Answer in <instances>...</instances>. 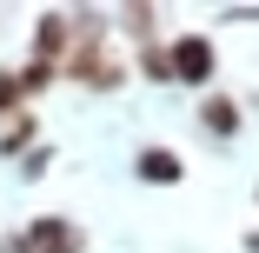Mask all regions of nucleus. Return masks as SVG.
Instances as JSON below:
<instances>
[{
	"mask_svg": "<svg viewBox=\"0 0 259 253\" xmlns=\"http://www.w3.org/2000/svg\"><path fill=\"white\" fill-rule=\"evenodd\" d=\"M126 54L113 47V33H80L73 47H67V60H60V80H73V87H87V93H120L126 87Z\"/></svg>",
	"mask_w": 259,
	"mask_h": 253,
	"instance_id": "f257e3e1",
	"label": "nucleus"
},
{
	"mask_svg": "<svg viewBox=\"0 0 259 253\" xmlns=\"http://www.w3.org/2000/svg\"><path fill=\"white\" fill-rule=\"evenodd\" d=\"M166 74H173V87H213V74H220V47H213V33H166Z\"/></svg>",
	"mask_w": 259,
	"mask_h": 253,
	"instance_id": "f03ea898",
	"label": "nucleus"
},
{
	"mask_svg": "<svg viewBox=\"0 0 259 253\" xmlns=\"http://www.w3.org/2000/svg\"><path fill=\"white\" fill-rule=\"evenodd\" d=\"M20 233H27L33 253H87V227L67 220V213H40V220H27Z\"/></svg>",
	"mask_w": 259,
	"mask_h": 253,
	"instance_id": "7ed1b4c3",
	"label": "nucleus"
},
{
	"mask_svg": "<svg viewBox=\"0 0 259 253\" xmlns=\"http://www.w3.org/2000/svg\"><path fill=\"white\" fill-rule=\"evenodd\" d=\"M67 47H73L67 7H54V14H33V33H27V60H47V67H60V60H67Z\"/></svg>",
	"mask_w": 259,
	"mask_h": 253,
	"instance_id": "20e7f679",
	"label": "nucleus"
},
{
	"mask_svg": "<svg viewBox=\"0 0 259 253\" xmlns=\"http://www.w3.org/2000/svg\"><path fill=\"white\" fill-rule=\"evenodd\" d=\"M199 127L213 133L220 147H233V140H239V127H246V107H239L233 93H220V87H206V93H199Z\"/></svg>",
	"mask_w": 259,
	"mask_h": 253,
	"instance_id": "39448f33",
	"label": "nucleus"
},
{
	"mask_svg": "<svg viewBox=\"0 0 259 253\" xmlns=\"http://www.w3.org/2000/svg\"><path fill=\"white\" fill-rule=\"evenodd\" d=\"M107 33H113V40H133V47H146V40H166V33H160V7H146V0L107 7Z\"/></svg>",
	"mask_w": 259,
	"mask_h": 253,
	"instance_id": "423d86ee",
	"label": "nucleus"
},
{
	"mask_svg": "<svg viewBox=\"0 0 259 253\" xmlns=\"http://www.w3.org/2000/svg\"><path fill=\"white\" fill-rule=\"evenodd\" d=\"M133 180H146V187H180V180H186V160L173 154L166 140H146L140 154H133Z\"/></svg>",
	"mask_w": 259,
	"mask_h": 253,
	"instance_id": "0eeeda50",
	"label": "nucleus"
},
{
	"mask_svg": "<svg viewBox=\"0 0 259 253\" xmlns=\"http://www.w3.org/2000/svg\"><path fill=\"white\" fill-rule=\"evenodd\" d=\"M27 147H40V120L33 114H14L7 127H0V160H20Z\"/></svg>",
	"mask_w": 259,
	"mask_h": 253,
	"instance_id": "6e6552de",
	"label": "nucleus"
},
{
	"mask_svg": "<svg viewBox=\"0 0 259 253\" xmlns=\"http://www.w3.org/2000/svg\"><path fill=\"white\" fill-rule=\"evenodd\" d=\"M14 80H20V100L33 107V100H40L47 87H54V80H60V67H47V60H20V67H14Z\"/></svg>",
	"mask_w": 259,
	"mask_h": 253,
	"instance_id": "1a4fd4ad",
	"label": "nucleus"
},
{
	"mask_svg": "<svg viewBox=\"0 0 259 253\" xmlns=\"http://www.w3.org/2000/svg\"><path fill=\"white\" fill-rule=\"evenodd\" d=\"M126 67H140L153 87H173V74H166V40H146V47H133V60Z\"/></svg>",
	"mask_w": 259,
	"mask_h": 253,
	"instance_id": "9d476101",
	"label": "nucleus"
},
{
	"mask_svg": "<svg viewBox=\"0 0 259 253\" xmlns=\"http://www.w3.org/2000/svg\"><path fill=\"white\" fill-rule=\"evenodd\" d=\"M14 114H27V100H20V80H14V67H0V127H7Z\"/></svg>",
	"mask_w": 259,
	"mask_h": 253,
	"instance_id": "9b49d317",
	"label": "nucleus"
},
{
	"mask_svg": "<svg viewBox=\"0 0 259 253\" xmlns=\"http://www.w3.org/2000/svg\"><path fill=\"white\" fill-rule=\"evenodd\" d=\"M14 167H20V180H40L47 167H54V147H47V140H40V147H27V154H20Z\"/></svg>",
	"mask_w": 259,
	"mask_h": 253,
	"instance_id": "f8f14e48",
	"label": "nucleus"
},
{
	"mask_svg": "<svg viewBox=\"0 0 259 253\" xmlns=\"http://www.w3.org/2000/svg\"><path fill=\"white\" fill-rule=\"evenodd\" d=\"M0 253H33V246H27V233L14 227V233H0Z\"/></svg>",
	"mask_w": 259,
	"mask_h": 253,
	"instance_id": "ddd939ff",
	"label": "nucleus"
},
{
	"mask_svg": "<svg viewBox=\"0 0 259 253\" xmlns=\"http://www.w3.org/2000/svg\"><path fill=\"white\" fill-rule=\"evenodd\" d=\"M239 246H246V253H259V227H246V233H239Z\"/></svg>",
	"mask_w": 259,
	"mask_h": 253,
	"instance_id": "4468645a",
	"label": "nucleus"
},
{
	"mask_svg": "<svg viewBox=\"0 0 259 253\" xmlns=\"http://www.w3.org/2000/svg\"><path fill=\"white\" fill-rule=\"evenodd\" d=\"M252 200H259V187H252Z\"/></svg>",
	"mask_w": 259,
	"mask_h": 253,
	"instance_id": "2eb2a0df",
	"label": "nucleus"
}]
</instances>
